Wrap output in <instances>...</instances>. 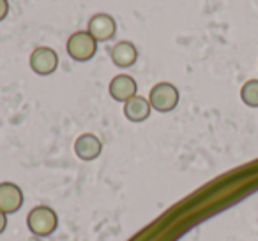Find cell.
Here are the masks:
<instances>
[{
	"mask_svg": "<svg viewBox=\"0 0 258 241\" xmlns=\"http://www.w3.org/2000/svg\"><path fill=\"white\" fill-rule=\"evenodd\" d=\"M151 111H152L151 102L142 95L133 97V99H129L127 102L124 104V116L127 118L129 122H133V124L145 122L151 116Z\"/></svg>",
	"mask_w": 258,
	"mask_h": 241,
	"instance_id": "cell-10",
	"label": "cell"
},
{
	"mask_svg": "<svg viewBox=\"0 0 258 241\" xmlns=\"http://www.w3.org/2000/svg\"><path fill=\"white\" fill-rule=\"evenodd\" d=\"M103 152V143L97 136L90 134V132H85V134L78 136V139L75 141V153L78 159L82 160H94L101 155Z\"/></svg>",
	"mask_w": 258,
	"mask_h": 241,
	"instance_id": "cell-8",
	"label": "cell"
},
{
	"mask_svg": "<svg viewBox=\"0 0 258 241\" xmlns=\"http://www.w3.org/2000/svg\"><path fill=\"white\" fill-rule=\"evenodd\" d=\"M6 227H8V215H6V213L0 211V234L4 232Z\"/></svg>",
	"mask_w": 258,
	"mask_h": 241,
	"instance_id": "cell-13",
	"label": "cell"
},
{
	"mask_svg": "<svg viewBox=\"0 0 258 241\" xmlns=\"http://www.w3.org/2000/svg\"><path fill=\"white\" fill-rule=\"evenodd\" d=\"M240 99L247 107H258V79H249L240 88Z\"/></svg>",
	"mask_w": 258,
	"mask_h": 241,
	"instance_id": "cell-11",
	"label": "cell"
},
{
	"mask_svg": "<svg viewBox=\"0 0 258 241\" xmlns=\"http://www.w3.org/2000/svg\"><path fill=\"white\" fill-rule=\"evenodd\" d=\"M108 92H110L111 99L117 100V102H127L129 99L137 97L138 85L131 76L127 74H118L111 79L110 86H108Z\"/></svg>",
	"mask_w": 258,
	"mask_h": 241,
	"instance_id": "cell-7",
	"label": "cell"
},
{
	"mask_svg": "<svg viewBox=\"0 0 258 241\" xmlns=\"http://www.w3.org/2000/svg\"><path fill=\"white\" fill-rule=\"evenodd\" d=\"M110 57H111V62H113L117 67L127 69V67H131V65L137 64L138 50L133 43H129V41H120V43H117L110 50Z\"/></svg>",
	"mask_w": 258,
	"mask_h": 241,
	"instance_id": "cell-9",
	"label": "cell"
},
{
	"mask_svg": "<svg viewBox=\"0 0 258 241\" xmlns=\"http://www.w3.org/2000/svg\"><path fill=\"white\" fill-rule=\"evenodd\" d=\"M9 15V0H0V22H4Z\"/></svg>",
	"mask_w": 258,
	"mask_h": 241,
	"instance_id": "cell-12",
	"label": "cell"
},
{
	"mask_svg": "<svg viewBox=\"0 0 258 241\" xmlns=\"http://www.w3.org/2000/svg\"><path fill=\"white\" fill-rule=\"evenodd\" d=\"M179 99L180 95L177 86L166 81L154 85L151 93H149V102L159 113H170V111H173L177 107V104H179Z\"/></svg>",
	"mask_w": 258,
	"mask_h": 241,
	"instance_id": "cell-3",
	"label": "cell"
},
{
	"mask_svg": "<svg viewBox=\"0 0 258 241\" xmlns=\"http://www.w3.org/2000/svg\"><path fill=\"white\" fill-rule=\"evenodd\" d=\"M58 67V55L48 46H39L30 55V69L39 76H50Z\"/></svg>",
	"mask_w": 258,
	"mask_h": 241,
	"instance_id": "cell-4",
	"label": "cell"
},
{
	"mask_svg": "<svg viewBox=\"0 0 258 241\" xmlns=\"http://www.w3.org/2000/svg\"><path fill=\"white\" fill-rule=\"evenodd\" d=\"M66 50H68V55L76 62H89L94 58L97 51V41L90 36L89 32H83V30H78L75 32L71 37L68 39V44H66Z\"/></svg>",
	"mask_w": 258,
	"mask_h": 241,
	"instance_id": "cell-2",
	"label": "cell"
},
{
	"mask_svg": "<svg viewBox=\"0 0 258 241\" xmlns=\"http://www.w3.org/2000/svg\"><path fill=\"white\" fill-rule=\"evenodd\" d=\"M23 206V192L13 181L0 183V211L6 215H13Z\"/></svg>",
	"mask_w": 258,
	"mask_h": 241,
	"instance_id": "cell-6",
	"label": "cell"
},
{
	"mask_svg": "<svg viewBox=\"0 0 258 241\" xmlns=\"http://www.w3.org/2000/svg\"><path fill=\"white\" fill-rule=\"evenodd\" d=\"M117 30V23H115L113 16L106 15V13H97L89 20L87 25V32L97 41V43H106L115 36Z\"/></svg>",
	"mask_w": 258,
	"mask_h": 241,
	"instance_id": "cell-5",
	"label": "cell"
},
{
	"mask_svg": "<svg viewBox=\"0 0 258 241\" xmlns=\"http://www.w3.org/2000/svg\"><path fill=\"white\" fill-rule=\"evenodd\" d=\"M27 225L32 234L39 237H48L57 229L58 216L50 206H36L34 209H30L29 216H27Z\"/></svg>",
	"mask_w": 258,
	"mask_h": 241,
	"instance_id": "cell-1",
	"label": "cell"
}]
</instances>
